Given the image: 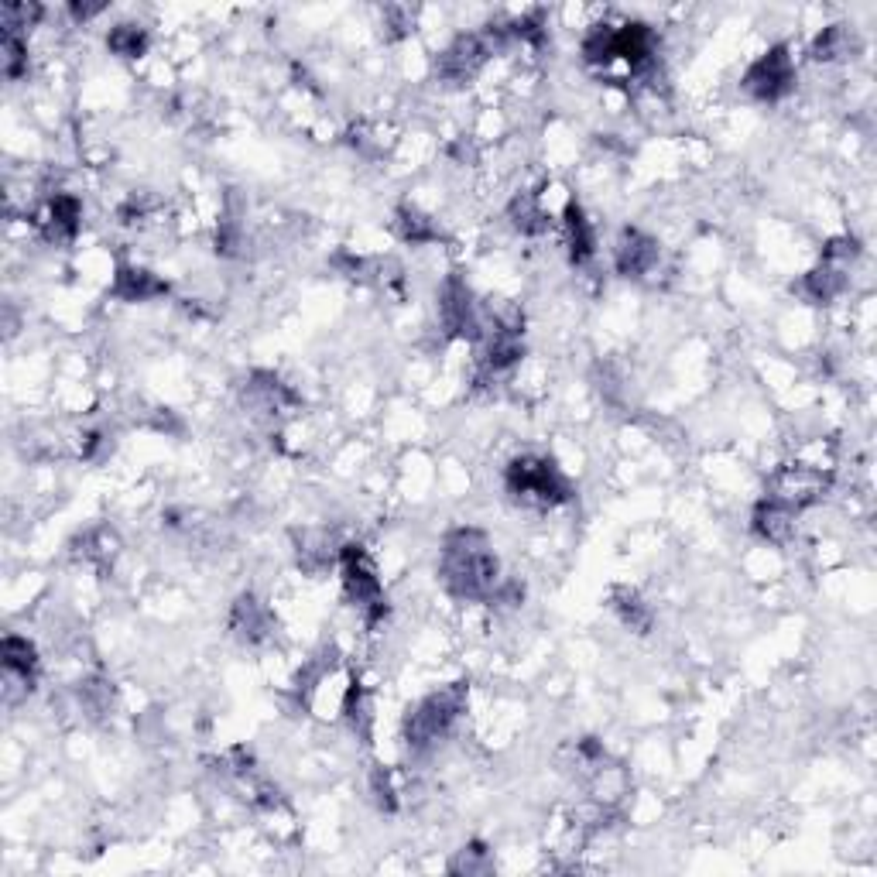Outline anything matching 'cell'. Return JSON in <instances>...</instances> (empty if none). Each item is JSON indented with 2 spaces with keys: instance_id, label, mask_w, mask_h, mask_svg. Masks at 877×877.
I'll list each match as a JSON object with an SVG mask.
<instances>
[{
  "instance_id": "cell-1",
  "label": "cell",
  "mask_w": 877,
  "mask_h": 877,
  "mask_svg": "<svg viewBox=\"0 0 877 877\" xmlns=\"http://www.w3.org/2000/svg\"><path fill=\"white\" fill-rule=\"evenodd\" d=\"M442 579L456 597H490L497 586V559L480 531H453L442 549Z\"/></svg>"
},
{
  "instance_id": "cell-2",
  "label": "cell",
  "mask_w": 877,
  "mask_h": 877,
  "mask_svg": "<svg viewBox=\"0 0 877 877\" xmlns=\"http://www.w3.org/2000/svg\"><path fill=\"white\" fill-rule=\"evenodd\" d=\"M463 703H466L463 686H449L436 696L422 699V703L415 706V713H408L405 720V740L412 747H429L432 740H439L453 727L456 716L463 713Z\"/></svg>"
},
{
  "instance_id": "cell-3",
  "label": "cell",
  "mask_w": 877,
  "mask_h": 877,
  "mask_svg": "<svg viewBox=\"0 0 877 877\" xmlns=\"http://www.w3.org/2000/svg\"><path fill=\"white\" fill-rule=\"evenodd\" d=\"M508 490L538 504H559L569 497V480L545 456H521L508 466Z\"/></svg>"
},
{
  "instance_id": "cell-4",
  "label": "cell",
  "mask_w": 877,
  "mask_h": 877,
  "mask_svg": "<svg viewBox=\"0 0 877 877\" xmlns=\"http://www.w3.org/2000/svg\"><path fill=\"white\" fill-rule=\"evenodd\" d=\"M340 566H343V583H347L350 600L357 603L367 614V621H377V617L388 614V603H384L381 593V579H377L374 566H370L367 552L360 545H347L340 552Z\"/></svg>"
},
{
  "instance_id": "cell-5",
  "label": "cell",
  "mask_w": 877,
  "mask_h": 877,
  "mask_svg": "<svg viewBox=\"0 0 877 877\" xmlns=\"http://www.w3.org/2000/svg\"><path fill=\"white\" fill-rule=\"evenodd\" d=\"M795 83V66L792 55H788L785 45L771 48L768 55H761L744 76V90L758 100H782V96L792 90Z\"/></svg>"
},
{
  "instance_id": "cell-6",
  "label": "cell",
  "mask_w": 877,
  "mask_h": 877,
  "mask_svg": "<svg viewBox=\"0 0 877 877\" xmlns=\"http://www.w3.org/2000/svg\"><path fill=\"white\" fill-rule=\"evenodd\" d=\"M490 55V45L487 38L480 35H463L456 38L453 45L442 52L439 59V72L446 79H453V83H463V79H470L473 72H477L480 66H484V59Z\"/></svg>"
},
{
  "instance_id": "cell-7",
  "label": "cell",
  "mask_w": 877,
  "mask_h": 877,
  "mask_svg": "<svg viewBox=\"0 0 877 877\" xmlns=\"http://www.w3.org/2000/svg\"><path fill=\"white\" fill-rule=\"evenodd\" d=\"M823 484L826 480L819 477V473H812L809 466H785L782 473L775 477V494H771V501L785 504V508H802V504L816 501L819 494H823Z\"/></svg>"
},
{
  "instance_id": "cell-8",
  "label": "cell",
  "mask_w": 877,
  "mask_h": 877,
  "mask_svg": "<svg viewBox=\"0 0 877 877\" xmlns=\"http://www.w3.org/2000/svg\"><path fill=\"white\" fill-rule=\"evenodd\" d=\"M617 271L627 278H641L655 268L658 261V244L641 230H624L617 240Z\"/></svg>"
},
{
  "instance_id": "cell-9",
  "label": "cell",
  "mask_w": 877,
  "mask_h": 877,
  "mask_svg": "<svg viewBox=\"0 0 877 877\" xmlns=\"http://www.w3.org/2000/svg\"><path fill=\"white\" fill-rule=\"evenodd\" d=\"M439 312H442V326H446L453 336H466V333H473V329H477V316H473L470 292H466V285L460 278L446 281V288H442Z\"/></svg>"
},
{
  "instance_id": "cell-10",
  "label": "cell",
  "mask_w": 877,
  "mask_h": 877,
  "mask_svg": "<svg viewBox=\"0 0 877 877\" xmlns=\"http://www.w3.org/2000/svg\"><path fill=\"white\" fill-rule=\"evenodd\" d=\"M114 292L124 302H148V299H155V295H165L168 285H165V281H158L151 271H144V268H120Z\"/></svg>"
},
{
  "instance_id": "cell-11",
  "label": "cell",
  "mask_w": 877,
  "mask_h": 877,
  "mask_svg": "<svg viewBox=\"0 0 877 877\" xmlns=\"http://www.w3.org/2000/svg\"><path fill=\"white\" fill-rule=\"evenodd\" d=\"M754 528H758V535H764L768 542H785V538L792 535V508H785V504L768 497V501L754 511Z\"/></svg>"
},
{
  "instance_id": "cell-12",
  "label": "cell",
  "mask_w": 877,
  "mask_h": 877,
  "mask_svg": "<svg viewBox=\"0 0 877 877\" xmlns=\"http://www.w3.org/2000/svg\"><path fill=\"white\" fill-rule=\"evenodd\" d=\"M566 230H569V254H573V261L576 264L590 261L597 240H593L590 220H586V213L576 203H569V209H566Z\"/></svg>"
},
{
  "instance_id": "cell-13",
  "label": "cell",
  "mask_w": 877,
  "mask_h": 877,
  "mask_svg": "<svg viewBox=\"0 0 877 877\" xmlns=\"http://www.w3.org/2000/svg\"><path fill=\"white\" fill-rule=\"evenodd\" d=\"M0 655H4V669H7V675H21L24 682H31L35 679V672H38V655H35V648L28 645V641L24 638H4V645H0Z\"/></svg>"
},
{
  "instance_id": "cell-14",
  "label": "cell",
  "mask_w": 877,
  "mask_h": 877,
  "mask_svg": "<svg viewBox=\"0 0 877 877\" xmlns=\"http://www.w3.org/2000/svg\"><path fill=\"white\" fill-rule=\"evenodd\" d=\"M802 288H806L809 299L816 302H830L836 292L843 288V268L836 261H823L816 271H809L806 281H802Z\"/></svg>"
},
{
  "instance_id": "cell-15",
  "label": "cell",
  "mask_w": 877,
  "mask_h": 877,
  "mask_svg": "<svg viewBox=\"0 0 877 877\" xmlns=\"http://www.w3.org/2000/svg\"><path fill=\"white\" fill-rule=\"evenodd\" d=\"M233 631L240 634V638L247 641H261L264 631H268V617H264V610L257 607L254 597H240L237 607H233Z\"/></svg>"
},
{
  "instance_id": "cell-16",
  "label": "cell",
  "mask_w": 877,
  "mask_h": 877,
  "mask_svg": "<svg viewBox=\"0 0 877 877\" xmlns=\"http://www.w3.org/2000/svg\"><path fill=\"white\" fill-rule=\"evenodd\" d=\"M79 227V199L76 196H55L52 206H48V230L52 237H72Z\"/></svg>"
},
{
  "instance_id": "cell-17",
  "label": "cell",
  "mask_w": 877,
  "mask_h": 877,
  "mask_svg": "<svg viewBox=\"0 0 877 877\" xmlns=\"http://www.w3.org/2000/svg\"><path fill=\"white\" fill-rule=\"evenodd\" d=\"M398 230L405 240H412V244H425V240H436L439 230L432 227L429 216H422L418 209H398Z\"/></svg>"
},
{
  "instance_id": "cell-18",
  "label": "cell",
  "mask_w": 877,
  "mask_h": 877,
  "mask_svg": "<svg viewBox=\"0 0 877 877\" xmlns=\"http://www.w3.org/2000/svg\"><path fill=\"white\" fill-rule=\"evenodd\" d=\"M107 45L114 48L117 55H124V59H134V55L144 52V45H148V35H144L138 24H117V28L107 35Z\"/></svg>"
},
{
  "instance_id": "cell-19",
  "label": "cell",
  "mask_w": 877,
  "mask_h": 877,
  "mask_svg": "<svg viewBox=\"0 0 877 877\" xmlns=\"http://www.w3.org/2000/svg\"><path fill=\"white\" fill-rule=\"evenodd\" d=\"M614 600H617L614 607L621 610L624 624H631L634 631H641V634H645L648 627H651V610L645 607V603H641V597H638V593H631V590H621V593H617Z\"/></svg>"
},
{
  "instance_id": "cell-20",
  "label": "cell",
  "mask_w": 877,
  "mask_h": 877,
  "mask_svg": "<svg viewBox=\"0 0 877 877\" xmlns=\"http://www.w3.org/2000/svg\"><path fill=\"white\" fill-rule=\"evenodd\" d=\"M511 220H514V227L525 230V233L545 230V213H542V206H538L531 196H518V199H514V203H511Z\"/></svg>"
},
{
  "instance_id": "cell-21",
  "label": "cell",
  "mask_w": 877,
  "mask_h": 877,
  "mask_svg": "<svg viewBox=\"0 0 877 877\" xmlns=\"http://www.w3.org/2000/svg\"><path fill=\"white\" fill-rule=\"evenodd\" d=\"M343 710H347V720H350V727L357 730L360 737H370V710H367L364 689H360V686H353L350 693H347V706H343Z\"/></svg>"
},
{
  "instance_id": "cell-22",
  "label": "cell",
  "mask_w": 877,
  "mask_h": 877,
  "mask_svg": "<svg viewBox=\"0 0 877 877\" xmlns=\"http://www.w3.org/2000/svg\"><path fill=\"white\" fill-rule=\"evenodd\" d=\"M24 66H28V45L21 42V35H4V72L7 79H18Z\"/></svg>"
},
{
  "instance_id": "cell-23",
  "label": "cell",
  "mask_w": 877,
  "mask_h": 877,
  "mask_svg": "<svg viewBox=\"0 0 877 877\" xmlns=\"http://www.w3.org/2000/svg\"><path fill=\"white\" fill-rule=\"evenodd\" d=\"M843 48H847V38H843V28H826L823 35H819L816 42V59H836V55H843Z\"/></svg>"
}]
</instances>
